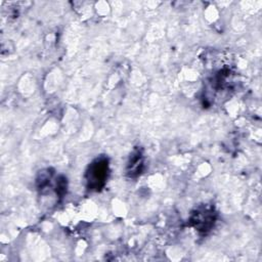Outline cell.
<instances>
[{
    "instance_id": "6da1fadb",
    "label": "cell",
    "mask_w": 262,
    "mask_h": 262,
    "mask_svg": "<svg viewBox=\"0 0 262 262\" xmlns=\"http://www.w3.org/2000/svg\"><path fill=\"white\" fill-rule=\"evenodd\" d=\"M107 162L104 159L94 161L87 171V181L91 189H100L107 177Z\"/></svg>"
},
{
    "instance_id": "7a4b0ae2",
    "label": "cell",
    "mask_w": 262,
    "mask_h": 262,
    "mask_svg": "<svg viewBox=\"0 0 262 262\" xmlns=\"http://www.w3.org/2000/svg\"><path fill=\"white\" fill-rule=\"evenodd\" d=\"M192 222H194V226L199 230H208L214 223V217L211 211L205 210L202 212H198L194 214L192 218Z\"/></svg>"
},
{
    "instance_id": "3957f363",
    "label": "cell",
    "mask_w": 262,
    "mask_h": 262,
    "mask_svg": "<svg viewBox=\"0 0 262 262\" xmlns=\"http://www.w3.org/2000/svg\"><path fill=\"white\" fill-rule=\"evenodd\" d=\"M142 157L141 154L139 151H136L130 159L129 162V170L128 173L130 174V176H134L137 175L138 173H140L141 171V167H142Z\"/></svg>"
}]
</instances>
